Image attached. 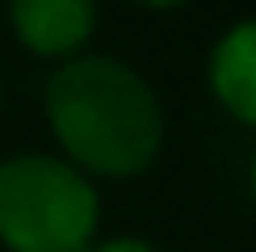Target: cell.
<instances>
[{
  "mask_svg": "<svg viewBox=\"0 0 256 252\" xmlns=\"http://www.w3.org/2000/svg\"><path fill=\"white\" fill-rule=\"evenodd\" d=\"M97 189L55 156L0 164V240L13 252H88Z\"/></svg>",
  "mask_w": 256,
  "mask_h": 252,
  "instance_id": "obj_2",
  "label": "cell"
},
{
  "mask_svg": "<svg viewBox=\"0 0 256 252\" xmlns=\"http://www.w3.org/2000/svg\"><path fill=\"white\" fill-rule=\"evenodd\" d=\"M17 38L42 59H68L97 26V0H8Z\"/></svg>",
  "mask_w": 256,
  "mask_h": 252,
  "instance_id": "obj_3",
  "label": "cell"
},
{
  "mask_svg": "<svg viewBox=\"0 0 256 252\" xmlns=\"http://www.w3.org/2000/svg\"><path fill=\"white\" fill-rule=\"evenodd\" d=\"M92 252H156L152 244H143V240H110V244L92 248Z\"/></svg>",
  "mask_w": 256,
  "mask_h": 252,
  "instance_id": "obj_5",
  "label": "cell"
},
{
  "mask_svg": "<svg viewBox=\"0 0 256 252\" xmlns=\"http://www.w3.org/2000/svg\"><path fill=\"white\" fill-rule=\"evenodd\" d=\"M143 4H156V8H172V4H180V0H143Z\"/></svg>",
  "mask_w": 256,
  "mask_h": 252,
  "instance_id": "obj_6",
  "label": "cell"
},
{
  "mask_svg": "<svg viewBox=\"0 0 256 252\" xmlns=\"http://www.w3.org/2000/svg\"><path fill=\"white\" fill-rule=\"evenodd\" d=\"M252 194H256V160H252Z\"/></svg>",
  "mask_w": 256,
  "mask_h": 252,
  "instance_id": "obj_7",
  "label": "cell"
},
{
  "mask_svg": "<svg viewBox=\"0 0 256 252\" xmlns=\"http://www.w3.org/2000/svg\"><path fill=\"white\" fill-rule=\"evenodd\" d=\"M210 88L240 122L256 126V21L227 30L210 55Z\"/></svg>",
  "mask_w": 256,
  "mask_h": 252,
  "instance_id": "obj_4",
  "label": "cell"
},
{
  "mask_svg": "<svg viewBox=\"0 0 256 252\" xmlns=\"http://www.w3.org/2000/svg\"><path fill=\"white\" fill-rule=\"evenodd\" d=\"M46 122L63 152L97 176L143 172L164 139L156 92L110 55L72 59L50 76Z\"/></svg>",
  "mask_w": 256,
  "mask_h": 252,
  "instance_id": "obj_1",
  "label": "cell"
}]
</instances>
